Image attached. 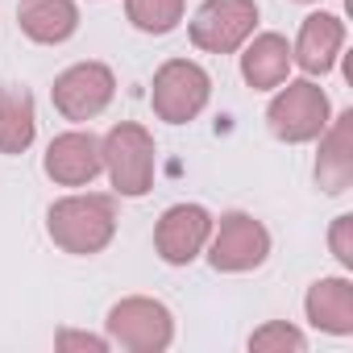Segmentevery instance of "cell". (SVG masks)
Segmentation results:
<instances>
[{
	"mask_svg": "<svg viewBox=\"0 0 353 353\" xmlns=\"http://www.w3.org/2000/svg\"><path fill=\"white\" fill-rule=\"evenodd\" d=\"M46 233L67 254H79V258L100 254L117 237V204L112 196H67L50 204Z\"/></svg>",
	"mask_w": 353,
	"mask_h": 353,
	"instance_id": "6da1fadb",
	"label": "cell"
},
{
	"mask_svg": "<svg viewBox=\"0 0 353 353\" xmlns=\"http://www.w3.org/2000/svg\"><path fill=\"white\" fill-rule=\"evenodd\" d=\"M154 137L150 129L133 125V121H121L112 125L104 137H100V158H104V170L117 188V196H145L154 188Z\"/></svg>",
	"mask_w": 353,
	"mask_h": 353,
	"instance_id": "7a4b0ae2",
	"label": "cell"
},
{
	"mask_svg": "<svg viewBox=\"0 0 353 353\" xmlns=\"http://www.w3.org/2000/svg\"><path fill=\"white\" fill-rule=\"evenodd\" d=\"M332 121V108H328V96L312 83V79H287L279 83V96L270 100L266 108V125L279 141L287 145H303V141H316Z\"/></svg>",
	"mask_w": 353,
	"mask_h": 353,
	"instance_id": "3957f363",
	"label": "cell"
},
{
	"mask_svg": "<svg viewBox=\"0 0 353 353\" xmlns=\"http://www.w3.org/2000/svg\"><path fill=\"white\" fill-rule=\"evenodd\" d=\"M212 96V79L200 63L192 59H170L154 71V83H150V108L158 121L166 125H188L204 112Z\"/></svg>",
	"mask_w": 353,
	"mask_h": 353,
	"instance_id": "277c9868",
	"label": "cell"
},
{
	"mask_svg": "<svg viewBox=\"0 0 353 353\" xmlns=\"http://www.w3.org/2000/svg\"><path fill=\"white\" fill-rule=\"evenodd\" d=\"M104 324H108V345H121L129 353H162L174 341L170 307L158 299H145V295H129V299L112 303Z\"/></svg>",
	"mask_w": 353,
	"mask_h": 353,
	"instance_id": "5b68a950",
	"label": "cell"
},
{
	"mask_svg": "<svg viewBox=\"0 0 353 353\" xmlns=\"http://www.w3.org/2000/svg\"><path fill=\"white\" fill-rule=\"evenodd\" d=\"M208 241H212L208 262L221 274H245V270H258L270 258V233L250 212H225Z\"/></svg>",
	"mask_w": 353,
	"mask_h": 353,
	"instance_id": "8992f818",
	"label": "cell"
},
{
	"mask_svg": "<svg viewBox=\"0 0 353 353\" xmlns=\"http://www.w3.org/2000/svg\"><path fill=\"white\" fill-rule=\"evenodd\" d=\"M258 5L254 0H204L192 17V42L208 54H233L254 38Z\"/></svg>",
	"mask_w": 353,
	"mask_h": 353,
	"instance_id": "52a82bcc",
	"label": "cell"
},
{
	"mask_svg": "<svg viewBox=\"0 0 353 353\" xmlns=\"http://www.w3.org/2000/svg\"><path fill=\"white\" fill-rule=\"evenodd\" d=\"M112 96H117V75L104 63H75L50 88V100H54V108L67 121H92V117H100L112 104Z\"/></svg>",
	"mask_w": 353,
	"mask_h": 353,
	"instance_id": "ba28073f",
	"label": "cell"
},
{
	"mask_svg": "<svg viewBox=\"0 0 353 353\" xmlns=\"http://www.w3.org/2000/svg\"><path fill=\"white\" fill-rule=\"evenodd\" d=\"M208 237H212L208 208H200V204H174V208L162 212V221L154 229V250H158V258L166 266H188V262H196L204 254Z\"/></svg>",
	"mask_w": 353,
	"mask_h": 353,
	"instance_id": "9c48e42d",
	"label": "cell"
},
{
	"mask_svg": "<svg viewBox=\"0 0 353 353\" xmlns=\"http://www.w3.org/2000/svg\"><path fill=\"white\" fill-rule=\"evenodd\" d=\"M100 170H104V158H100V137L96 133L71 129V133H59L46 145V174L59 188H88Z\"/></svg>",
	"mask_w": 353,
	"mask_h": 353,
	"instance_id": "30bf717a",
	"label": "cell"
},
{
	"mask_svg": "<svg viewBox=\"0 0 353 353\" xmlns=\"http://www.w3.org/2000/svg\"><path fill=\"white\" fill-rule=\"evenodd\" d=\"M341 46H345V21L332 13H312L299 26V38L291 46V63L303 75H328L341 59Z\"/></svg>",
	"mask_w": 353,
	"mask_h": 353,
	"instance_id": "8fae6325",
	"label": "cell"
},
{
	"mask_svg": "<svg viewBox=\"0 0 353 353\" xmlns=\"http://www.w3.org/2000/svg\"><path fill=\"white\" fill-rule=\"evenodd\" d=\"M316 183H320V192H328V196L349 192V183H353V112H341V117L328 121V129L320 133Z\"/></svg>",
	"mask_w": 353,
	"mask_h": 353,
	"instance_id": "7c38bea8",
	"label": "cell"
},
{
	"mask_svg": "<svg viewBox=\"0 0 353 353\" xmlns=\"http://www.w3.org/2000/svg\"><path fill=\"white\" fill-rule=\"evenodd\" d=\"M307 324L332 336H349L353 332V283L349 279H316L307 287L303 299Z\"/></svg>",
	"mask_w": 353,
	"mask_h": 353,
	"instance_id": "4fadbf2b",
	"label": "cell"
},
{
	"mask_svg": "<svg viewBox=\"0 0 353 353\" xmlns=\"http://www.w3.org/2000/svg\"><path fill=\"white\" fill-rule=\"evenodd\" d=\"M17 26L30 42L38 46H59L79 30V9L75 0H21L17 5Z\"/></svg>",
	"mask_w": 353,
	"mask_h": 353,
	"instance_id": "5bb4252c",
	"label": "cell"
},
{
	"mask_svg": "<svg viewBox=\"0 0 353 353\" xmlns=\"http://www.w3.org/2000/svg\"><path fill=\"white\" fill-rule=\"evenodd\" d=\"M291 75V46L283 34H258L241 54V79L254 92H274Z\"/></svg>",
	"mask_w": 353,
	"mask_h": 353,
	"instance_id": "9a60e30c",
	"label": "cell"
},
{
	"mask_svg": "<svg viewBox=\"0 0 353 353\" xmlns=\"http://www.w3.org/2000/svg\"><path fill=\"white\" fill-rule=\"evenodd\" d=\"M38 133L34 96L21 83L0 88V154H26Z\"/></svg>",
	"mask_w": 353,
	"mask_h": 353,
	"instance_id": "2e32d148",
	"label": "cell"
},
{
	"mask_svg": "<svg viewBox=\"0 0 353 353\" xmlns=\"http://www.w3.org/2000/svg\"><path fill=\"white\" fill-rule=\"evenodd\" d=\"M183 9H188V0H125V17L133 21V30L154 34V38H162L179 26Z\"/></svg>",
	"mask_w": 353,
	"mask_h": 353,
	"instance_id": "e0dca14e",
	"label": "cell"
},
{
	"mask_svg": "<svg viewBox=\"0 0 353 353\" xmlns=\"http://www.w3.org/2000/svg\"><path fill=\"white\" fill-rule=\"evenodd\" d=\"M250 349H258V353H303L307 349V336L299 332V328H291L287 320H270V324H262L254 336H250Z\"/></svg>",
	"mask_w": 353,
	"mask_h": 353,
	"instance_id": "ac0fdd59",
	"label": "cell"
},
{
	"mask_svg": "<svg viewBox=\"0 0 353 353\" xmlns=\"http://www.w3.org/2000/svg\"><path fill=\"white\" fill-rule=\"evenodd\" d=\"M353 216H336V225H332V233H328V245H332V254H336V262L341 266H353Z\"/></svg>",
	"mask_w": 353,
	"mask_h": 353,
	"instance_id": "d6986e66",
	"label": "cell"
},
{
	"mask_svg": "<svg viewBox=\"0 0 353 353\" xmlns=\"http://www.w3.org/2000/svg\"><path fill=\"white\" fill-rule=\"evenodd\" d=\"M59 349H92V353H104L108 341L104 336H92V332H59Z\"/></svg>",
	"mask_w": 353,
	"mask_h": 353,
	"instance_id": "ffe728a7",
	"label": "cell"
},
{
	"mask_svg": "<svg viewBox=\"0 0 353 353\" xmlns=\"http://www.w3.org/2000/svg\"><path fill=\"white\" fill-rule=\"evenodd\" d=\"M295 5H312V0H295Z\"/></svg>",
	"mask_w": 353,
	"mask_h": 353,
	"instance_id": "44dd1931",
	"label": "cell"
}]
</instances>
